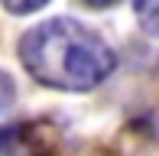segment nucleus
Segmentation results:
<instances>
[{"label":"nucleus","instance_id":"20e7f679","mask_svg":"<svg viewBox=\"0 0 159 156\" xmlns=\"http://www.w3.org/2000/svg\"><path fill=\"white\" fill-rule=\"evenodd\" d=\"M49 0H3V7L10 13H33V10H39V7H46Z\"/></svg>","mask_w":159,"mask_h":156},{"label":"nucleus","instance_id":"7ed1b4c3","mask_svg":"<svg viewBox=\"0 0 159 156\" xmlns=\"http://www.w3.org/2000/svg\"><path fill=\"white\" fill-rule=\"evenodd\" d=\"M13 98H16V85H13V78H10V75H3V72H0V111H3V108H10V104H13Z\"/></svg>","mask_w":159,"mask_h":156},{"label":"nucleus","instance_id":"39448f33","mask_svg":"<svg viewBox=\"0 0 159 156\" xmlns=\"http://www.w3.org/2000/svg\"><path fill=\"white\" fill-rule=\"evenodd\" d=\"M81 3H88V7H94V10H101V7H111V3H117V0H81Z\"/></svg>","mask_w":159,"mask_h":156},{"label":"nucleus","instance_id":"f03ea898","mask_svg":"<svg viewBox=\"0 0 159 156\" xmlns=\"http://www.w3.org/2000/svg\"><path fill=\"white\" fill-rule=\"evenodd\" d=\"M133 10H136V20H140L143 33H149V36H156L159 30V0H133Z\"/></svg>","mask_w":159,"mask_h":156},{"label":"nucleus","instance_id":"f257e3e1","mask_svg":"<svg viewBox=\"0 0 159 156\" xmlns=\"http://www.w3.org/2000/svg\"><path fill=\"white\" fill-rule=\"evenodd\" d=\"M23 68L59 91H91L117 68V55L94 30L75 20H49L20 39Z\"/></svg>","mask_w":159,"mask_h":156}]
</instances>
